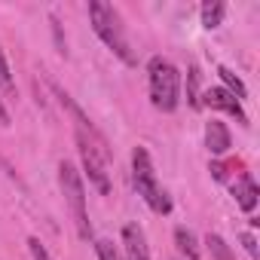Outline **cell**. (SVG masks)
<instances>
[{"mask_svg": "<svg viewBox=\"0 0 260 260\" xmlns=\"http://www.w3.org/2000/svg\"><path fill=\"white\" fill-rule=\"evenodd\" d=\"M233 138H230V128L220 122V119H208L205 122V147L214 153V156H223L230 150Z\"/></svg>", "mask_w": 260, "mask_h": 260, "instance_id": "8", "label": "cell"}, {"mask_svg": "<svg viewBox=\"0 0 260 260\" xmlns=\"http://www.w3.org/2000/svg\"><path fill=\"white\" fill-rule=\"evenodd\" d=\"M205 245H208V251H211V257H214V260H236V257H233V251H230V245H226L217 233H208Z\"/></svg>", "mask_w": 260, "mask_h": 260, "instance_id": "12", "label": "cell"}, {"mask_svg": "<svg viewBox=\"0 0 260 260\" xmlns=\"http://www.w3.org/2000/svg\"><path fill=\"white\" fill-rule=\"evenodd\" d=\"M217 77L223 80V89H226V92H233L239 101H242V98H248V89H245V83H242V80H239V77H236L230 68H223V64H220V68H217Z\"/></svg>", "mask_w": 260, "mask_h": 260, "instance_id": "11", "label": "cell"}, {"mask_svg": "<svg viewBox=\"0 0 260 260\" xmlns=\"http://www.w3.org/2000/svg\"><path fill=\"white\" fill-rule=\"evenodd\" d=\"M242 245H245V248H248V254L257 260V239H254L251 233H242Z\"/></svg>", "mask_w": 260, "mask_h": 260, "instance_id": "17", "label": "cell"}, {"mask_svg": "<svg viewBox=\"0 0 260 260\" xmlns=\"http://www.w3.org/2000/svg\"><path fill=\"white\" fill-rule=\"evenodd\" d=\"M175 245H178V251H181L187 260H199V245H196V236H193L187 226H178V230H175Z\"/></svg>", "mask_w": 260, "mask_h": 260, "instance_id": "9", "label": "cell"}, {"mask_svg": "<svg viewBox=\"0 0 260 260\" xmlns=\"http://www.w3.org/2000/svg\"><path fill=\"white\" fill-rule=\"evenodd\" d=\"M211 175H214L217 181H226V166H220V162H211Z\"/></svg>", "mask_w": 260, "mask_h": 260, "instance_id": "18", "label": "cell"}, {"mask_svg": "<svg viewBox=\"0 0 260 260\" xmlns=\"http://www.w3.org/2000/svg\"><path fill=\"white\" fill-rule=\"evenodd\" d=\"M95 251H98V260H122L119 251L113 248V242H107V239H98L95 242Z\"/></svg>", "mask_w": 260, "mask_h": 260, "instance_id": "14", "label": "cell"}, {"mask_svg": "<svg viewBox=\"0 0 260 260\" xmlns=\"http://www.w3.org/2000/svg\"><path fill=\"white\" fill-rule=\"evenodd\" d=\"M0 125H10V113H7V107H4V101H0Z\"/></svg>", "mask_w": 260, "mask_h": 260, "instance_id": "19", "label": "cell"}, {"mask_svg": "<svg viewBox=\"0 0 260 260\" xmlns=\"http://www.w3.org/2000/svg\"><path fill=\"white\" fill-rule=\"evenodd\" d=\"M233 196H236V205L242 208V211H254L257 208V196H260V190H257V184H254V178L248 175V172H242L239 178H236V184H233Z\"/></svg>", "mask_w": 260, "mask_h": 260, "instance_id": "7", "label": "cell"}, {"mask_svg": "<svg viewBox=\"0 0 260 260\" xmlns=\"http://www.w3.org/2000/svg\"><path fill=\"white\" fill-rule=\"evenodd\" d=\"M89 19H92V31L98 34V40L113 55H119L125 64H135V55H132V49H128V40H125V28L119 22V13L110 4L92 0V4H89Z\"/></svg>", "mask_w": 260, "mask_h": 260, "instance_id": "2", "label": "cell"}, {"mask_svg": "<svg viewBox=\"0 0 260 260\" xmlns=\"http://www.w3.org/2000/svg\"><path fill=\"white\" fill-rule=\"evenodd\" d=\"M147 86H150V101H153L156 110L172 113L181 104V71L169 58H162V55L150 58V64H147Z\"/></svg>", "mask_w": 260, "mask_h": 260, "instance_id": "1", "label": "cell"}, {"mask_svg": "<svg viewBox=\"0 0 260 260\" xmlns=\"http://www.w3.org/2000/svg\"><path fill=\"white\" fill-rule=\"evenodd\" d=\"M187 101L199 107V71L196 68H190V77H187Z\"/></svg>", "mask_w": 260, "mask_h": 260, "instance_id": "13", "label": "cell"}, {"mask_svg": "<svg viewBox=\"0 0 260 260\" xmlns=\"http://www.w3.org/2000/svg\"><path fill=\"white\" fill-rule=\"evenodd\" d=\"M122 245H125V257L128 260H150V248H147L144 230L138 223H125L122 226Z\"/></svg>", "mask_w": 260, "mask_h": 260, "instance_id": "6", "label": "cell"}, {"mask_svg": "<svg viewBox=\"0 0 260 260\" xmlns=\"http://www.w3.org/2000/svg\"><path fill=\"white\" fill-rule=\"evenodd\" d=\"M58 184H61V193L71 205V214H74V223H77V233L83 239L92 236V223H89V211H86V190H83V178L80 172L71 166V162H61L58 166Z\"/></svg>", "mask_w": 260, "mask_h": 260, "instance_id": "4", "label": "cell"}, {"mask_svg": "<svg viewBox=\"0 0 260 260\" xmlns=\"http://www.w3.org/2000/svg\"><path fill=\"white\" fill-rule=\"evenodd\" d=\"M223 16H226V4H223V0H208V4H202V25L208 31L217 28L223 22Z\"/></svg>", "mask_w": 260, "mask_h": 260, "instance_id": "10", "label": "cell"}, {"mask_svg": "<svg viewBox=\"0 0 260 260\" xmlns=\"http://www.w3.org/2000/svg\"><path fill=\"white\" fill-rule=\"evenodd\" d=\"M0 86H4V89H13V77H10V64H7L4 49H0Z\"/></svg>", "mask_w": 260, "mask_h": 260, "instance_id": "15", "label": "cell"}, {"mask_svg": "<svg viewBox=\"0 0 260 260\" xmlns=\"http://www.w3.org/2000/svg\"><path fill=\"white\" fill-rule=\"evenodd\" d=\"M28 248H31V257H34V260H52V257H49V251L40 245V239H31V242H28Z\"/></svg>", "mask_w": 260, "mask_h": 260, "instance_id": "16", "label": "cell"}, {"mask_svg": "<svg viewBox=\"0 0 260 260\" xmlns=\"http://www.w3.org/2000/svg\"><path fill=\"white\" fill-rule=\"evenodd\" d=\"M199 104H205V107H211V110H223V113L236 116L242 125H248V113L242 110V101H239L233 92H226L223 86H214V89H208V92L199 98Z\"/></svg>", "mask_w": 260, "mask_h": 260, "instance_id": "5", "label": "cell"}, {"mask_svg": "<svg viewBox=\"0 0 260 260\" xmlns=\"http://www.w3.org/2000/svg\"><path fill=\"white\" fill-rule=\"evenodd\" d=\"M132 181L138 187V196L150 205V211H156V214H169L172 211V199L159 187L153 162H150V153L144 147H135V153H132Z\"/></svg>", "mask_w": 260, "mask_h": 260, "instance_id": "3", "label": "cell"}]
</instances>
